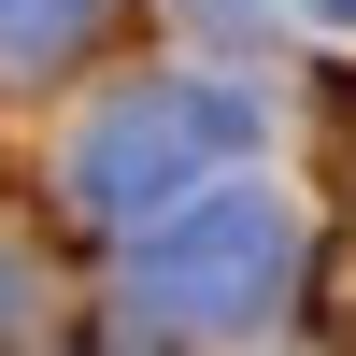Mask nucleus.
I'll return each instance as SVG.
<instances>
[{
	"instance_id": "2",
	"label": "nucleus",
	"mask_w": 356,
	"mask_h": 356,
	"mask_svg": "<svg viewBox=\"0 0 356 356\" xmlns=\"http://www.w3.org/2000/svg\"><path fill=\"white\" fill-rule=\"evenodd\" d=\"M285 271H300V228L257 186L186 200V214H157V243H143V300H157L171 328H243V314L285 300Z\"/></svg>"
},
{
	"instance_id": "3",
	"label": "nucleus",
	"mask_w": 356,
	"mask_h": 356,
	"mask_svg": "<svg viewBox=\"0 0 356 356\" xmlns=\"http://www.w3.org/2000/svg\"><path fill=\"white\" fill-rule=\"evenodd\" d=\"M129 15V0H0V86H43V72H72L100 29Z\"/></svg>"
},
{
	"instance_id": "1",
	"label": "nucleus",
	"mask_w": 356,
	"mask_h": 356,
	"mask_svg": "<svg viewBox=\"0 0 356 356\" xmlns=\"http://www.w3.org/2000/svg\"><path fill=\"white\" fill-rule=\"evenodd\" d=\"M243 143V100H214V86H129V100H100L72 129V200L114 228H157L186 214V186Z\"/></svg>"
}]
</instances>
